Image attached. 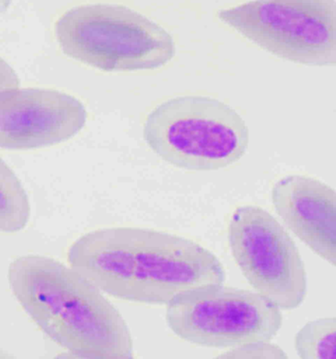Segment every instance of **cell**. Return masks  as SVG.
I'll return each mask as SVG.
<instances>
[{"instance_id": "1", "label": "cell", "mask_w": 336, "mask_h": 359, "mask_svg": "<svg viewBox=\"0 0 336 359\" xmlns=\"http://www.w3.org/2000/svg\"><path fill=\"white\" fill-rule=\"evenodd\" d=\"M67 262L102 292L157 306L226 278L221 262L202 245L151 228L108 227L86 233L69 247Z\"/></svg>"}, {"instance_id": "2", "label": "cell", "mask_w": 336, "mask_h": 359, "mask_svg": "<svg viewBox=\"0 0 336 359\" xmlns=\"http://www.w3.org/2000/svg\"><path fill=\"white\" fill-rule=\"evenodd\" d=\"M8 283L31 320L71 355L134 358V341L125 319L76 269L50 257L29 254L12 261Z\"/></svg>"}, {"instance_id": "3", "label": "cell", "mask_w": 336, "mask_h": 359, "mask_svg": "<svg viewBox=\"0 0 336 359\" xmlns=\"http://www.w3.org/2000/svg\"><path fill=\"white\" fill-rule=\"evenodd\" d=\"M55 37L67 57L106 72L159 69L176 53L163 27L120 4L69 9L55 24Z\"/></svg>"}, {"instance_id": "4", "label": "cell", "mask_w": 336, "mask_h": 359, "mask_svg": "<svg viewBox=\"0 0 336 359\" xmlns=\"http://www.w3.org/2000/svg\"><path fill=\"white\" fill-rule=\"evenodd\" d=\"M144 137L157 156L188 171L227 168L246 154L250 142L237 111L204 96L163 102L147 116Z\"/></svg>"}, {"instance_id": "5", "label": "cell", "mask_w": 336, "mask_h": 359, "mask_svg": "<svg viewBox=\"0 0 336 359\" xmlns=\"http://www.w3.org/2000/svg\"><path fill=\"white\" fill-rule=\"evenodd\" d=\"M218 16L278 58L309 67L335 65V0H251Z\"/></svg>"}, {"instance_id": "6", "label": "cell", "mask_w": 336, "mask_h": 359, "mask_svg": "<svg viewBox=\"0 0 336 359\" xmlns=\"http://www.w3.org/2000/svg\"><path fill=\"white\" fill-rule=\"evenodd\" d=\"M166 322L172 333L187 343L229 349L272 341L283 317L260 293L219 283L178 296L167 305Z\"/></svg>"}, {"instance_id": "7", "label": "cell", "mask_w": 336, "mask_h": 359, "mask_svg": "<svg viewBox=\"0 0 336 359\" xmlns=\"http://www.w3.org/2000/svg\"><path fill=\"white\" fill-rule=\"evenodd\" d=\"M232 256L255 292L280 310L301 306L308 292L298 247L281 223L258 205L239 206L229 220Z\"/></svg>"}, {"instance_id": "8", "label": "cell", "mask_w": 336, "mask_h": 359, "mask_svg": "<svg viewBox=\"0 0 336 359\" xmlns=\"http://www.w3.org/2000/svg\"><path fill=\"white\" fill-rule=\"evenodd\" d=\"M87 120L78 99L54 89L0 92V148L30 150L66 142Z\"/></svg>"}, {"instance_id": "9", "label": "cell", "mask_w": 336, "mask_h": 359, "mask_svg": "<svg viewBox=\"0 0 336 359\" xmlns=\"http://www.w3.org/2000/svg\"><path fill=\"white\" fill-rule=\"evenodd\" d=\"M275 212L314 253L336 264V194L321 180L294 174L272 189Z\"/></svg>"}, {"instance_id": "10", "label": "cell", "mask_w": 336, "mask_h": 359, "mask_svg": "<svg viewBox=\"0 0 336 359\" xmlns=\"http://www.w3.org/2000/svg\"><path fill=\"white\" fill-rule=\"evenodd\" d=\"M31 205L20 180L0 158V233H16L27 226Z\"/></svg>"}, {"instance_id": "11", "label": "cell", "mask_w": 336, "mask_h": 359, "mask_svg": "<svg viewBox=\"0 0 336 359\" xmlns=\"http://www.w3.org/2000/svg\"><path fill=\"white\" fill-rule=\"evenodd\" d=\"M336 319L320 318L309 321L295 337V348L300 358H336Z\"/></svg>"}, {"instance_id": "12", "label": "cell", "mask_w": 336, "mask_h": 359, "mask_svg": "<svg viewBox=\"0 0 336 359\" xmlns=\"http://www.w3.org/2000/svg\"><path fill=\"white\" fill-rule=\"evenodd\" d=\"M218 358H288L281 348L270 341L241 344L220 353Z\"/></svg>"}, {"instance_id": "13", "label": "cell", "mask_w": 336, "mask_h": 359, "mask_svg": "<svg viewBox=\"0 0 336 359\" xmlns=\"http://www.w3.org/2000/svg\"><path fill=\"white\" fill-rule=\"evenodd\" d=\"M20 85L18 75L8 62L0 57V92L17 88Z\"/></svg>"}, {"instance_id": "14", "label": "cell", "mask_w": 336, "mask_h": 359, "mask_svg": "<svg viewBox=\"0 0 336 359\" xmlns=\"http://www.w3.org/2000/svg\"><path fill=\"white\" fill-rule=\"evenodd\" d=\"M13 0H0V14L4 13L10 7Z\"/></svg>"}, {"instance_id": "15", "label": "cell", "mask_w": 336, "mask_h": 359, "mask_svg": "<svg viewBox=\"0 0 336 359\" xmlns=\"http://www.w3.org/2000/svg\"><path fill=\"white\" fill-rule=\"evenodd\" d=\"M9 358V354L4 351V349L0 348V358Z\"/></svg>"}]
</instances>
